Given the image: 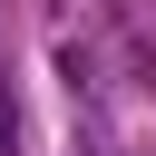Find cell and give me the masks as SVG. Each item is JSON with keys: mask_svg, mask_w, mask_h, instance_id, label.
Listing matches in <instances>:
<instances>
[{"mask_svg": "<svg viewBox=\"0 0 156 156\" xmlns=\"http://www.w3.org/2000/svg\"><path fill=\"white\" fill-rule=\"evenodd\" d=\"M10 146H20V117H10V98H0V156H10Z\"/></svg>", "mask_w": 156, "mask_h": 156, "instance_id": "cell-1", "label": "cell"}]
</instances>
